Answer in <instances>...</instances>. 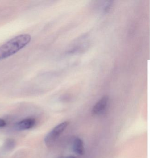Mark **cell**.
Segmentation results:
<instances>
[{"label":"cell","instance_id":"cell-1","mask_svg":"<svg viewBox=\"0 0 158 158\" xmlns=\"http://www.w3.org/2000/svg\"><path fill=\"white\" fill-rule=\"evenodd\" d=\"M28 34H22L13 38L0 46V60L7 59L23 49L31 42Z\"/></svg>","mask_w":158,"mask_h":158},{"label":"cell","instance_id":"cell-2","mask_svg":"<svg viewBox=\"0 0 158 158\" xmlns=\"http://www.w3.org/2000/svg\"><path fill=\"white\" fill-rule=\"evenodd\" d=\"M69 125L67 121L62 122L55 126L51 131H50L44 139L46 146L51 147L56 142L60 135L66 129Z\"/></svg>","mask_w":158,"mask_h":158},{"label":"cell","instance_id":"cell-3","mask_svg":"<svg viewBox=\"0 0 158 158\" xmlns=\"http://www.w3.org/2000/svg\"><path fill=\"white\" fill-rule=\"evenodd\" d=\"M109 100V97L107 96L102 97L94 105L92 109V113L96 115L102 113L108 106Z\"/></svg>","mask_w":158,"mask_h":158},{"label":"cell","instance_id":"cell-4","mask_svg":"<svg viewBox=\"0 0 158 158\" xmlns=\"http://www.w3.org/2000/svg\"><path fill=\"white\" fill-rule=\"evenodd\" d=\"M36 124V120L34 118H27L16 123L15 128L18 131H24L31 129Z\"/></svg>","mask_w":158,"mask_h":158},{"label":"cell","instance_id":"cell-5","mask_svg":"<svg viewBox=\"0 0 158 158\" xmlns=\"http://www.w3.org/2000/svg\"><path fill=\"white\" fill-rule=\"evenodd\" d=\"M73 149L74 152L79 155L84 154L85 152L84 142L80 138L76 137L73 142Z\"/></svg>","mask_w":158,"mask_h":158},{"label":"cell","instance_id":"cell-6","mask_svg":"<svg viewBox=\"0 0 158 158\" xmlns=\"http://www.w3.org/2000/svg\"><path fill=\"white\" fill-rule=\"evenodd\" d=\"M15 141L12 139H8L4 143V148L6 150H11L15 147Z\"/></svg>","mask_w":158,"mask_h":158},{"label":"cell","instance_id":"cell-7","mask_svg":"<svg viewBox=\"0 0 158 158\" xmlns=\"http://www.w3.org/2000/svg\"><path fill=\"white\" fill-rule=\"evenodd\" d=\"M7 122L5 120L2 119H0V128H3L7 125Z\"/></svg>","mask_w":158,"mask_h":158},{"label":"cell","instance_id":"cell-8","mask_svg":"<svg viewBox=\"0 0 158 158\" xmlns=\"http://www.w3.org/2000/svg\"><path fill=\"white\" fill-rule=\"evenodd\" d=\"M76 158L75 157H74V156H69V157H67V158Z\"/></svg>","mask_w":158,"mask_h":158}]
</instances>
